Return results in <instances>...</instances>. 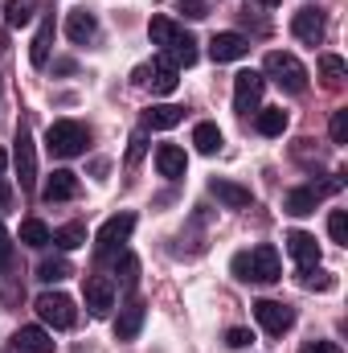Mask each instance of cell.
<instances>
[{
	"label": "cell",
	"instance_id": "obj_33",
	"mask_svg": "<svg viewBox=\"0 0 348 353\" xmlns=\"http://www.w3.org/2000/svg\"><path fill=\"white\" fill-rule=\"evenodd\" d=\"M345 58H336V54H324V58H320V74H328V83H340V79H345Z\"/></svg>",
	"mask_w": 348,
	"mask_h": 353
},
{
	"label": "cell",
	"instance_id": "obj_18",
	"mask_svg": "<svg viewBox=\"0 0 348 353\" xmlns=\"http://www.w3.org/2000/svg\"><path fill=\"white\" fill-rule=\"evenodd\" d=\"M12 345L21 353H54V337L45 333V329H37V325H29V329H17V337H12Z\"/></svg>",
	"mask_w": 348,
	"mask_h": 353
},
{
	"label": "cell",
	"instance_id": "obj_28",
	"mask_svg": "<svg viewBox=\"0 0 348 353\" xmlns=\"http://www.w3.org/2000/svg\"><path fill=\"white\" fill-rule=\"evenodd\" d=\"M50 243H58L62 251H74V247H83L87 243V226H78V222H70V226H62V230H54V239Z\"/></svg>",
	"mask_w": 348,
	"mask_h": 353
},
{
	"label": "cell",
	"instance_id": "obj_7",
	"mask_svg": "<svg viewBox=\"0 0 348 353\" xmlns=\"http://www.w3.org/2000/svg\"><path fill=\"white\" fill-rule=\"evenodd\" d=\"M262 90H266V79H262L259 70L234 74V107H238L242 115H250V111L262 103Z\"/></svg>",
	"mask_w": 348,
	"mask_h": 353
},
{
	"label": "cell",
	"instance_id": "obj_29",
	"mask_svg": "<svg viewBox=\"0 0 348 353\" xmlns=\"http://www.w3.org/2000/svg\"><path fill=\"white\" fill-rule=\"evenodd\" d=\"M115 275H119V283H123V288H135V283H140V259H135L131 251H119Z\"/></svg>",
	"mask_w": 348,
	"mask_h": 353
},
{
	"label": "cell",
	"instance_id": "obj_31",
	"mask_svg": "<svg viewBox=\"0 0 348 353\" xmlns=\"http://www.w3.org/2000/svg\"><path fill=\"white\" fill-rule=\"evenodd\" d=\"M66 275H70V263L66 259H45V263L37 267V279L41 283H62Z\"/></svg>",
	"mask_w": 348,
	"mask_h": 353
},
{
	"label": "cell",
	"instance_id": "obj_9",
	"mask_svg": "<svg viewBox=\"0 0 348 353\" xmlns=\"http://www.w3.org/2000/svg\"><path fill=\"white\" fill-rule=\"evenodd\" d=\"M250 54V41L242 37V33H213V41H209V58L221 66V62H238V58H246Z\"/></svg>",
	"mask_w": 348,
	"mask_h": 353
},
{
	"label": "cell",
	"instance_id": "obj_30",
	"mask_svg": "<svg viewBox=\"0 0 348 353\" xmlns=\"http://www.w3.org/2000/svg\"><path fill=\"white\" fill-rule=\"evenodd\" d=\"M148 83H152V90H156V94H173L176 83H180V79H176V66H168V62L160 58V66H156V74H152Z\"/></svg>",
	"mask_w": 348,
	"mask_h": 353
},
{
	"label": "cell",
	"instance_id": "obj_16",
	"mask_svg": "<svg viewBox=\"0 0 348 353\" xmlns=\"http://www.w3.org/2000/svg\"><path fill=\"white\" fill-rule=\"evenodd\" d=\"M156 169H160V176H168V181H180L184 169H188L184 148H176V144H160V148H156Z\"/></svg>",
	"mask_w": 348,
	"mask_h": 353
},
{
	"label": "cell",
	"instance_id": "obj_19",
	"mask_svg": "<svg viewBox=\"0 0 348 353\" xmlns=\"http://www.w3.org/2000/svg\"><path fill=\"white\" fill-rule=\"evenodd\" d=\"M94 29H98V21H94V12H90V8H74V12L66 17V37H70V41H78V46L94 37Z\"/></svg>",
	"mask_w": 348,
	"mask_h": 353
},
{
	"label": "cell",
	"instance_id": "obj_13",
	"mask_svg": "<svg viewBox=\"0 0 348 353\" xmlns=\"http://www.w3.org/2000/svg\"><path fill=\"white\" fill-rule=\"evenodd\" d=\"M209 193H213L221 205H230V210H246V205L254 201L246 185H238V181H226V176H213V181H209Z\"/></svg>",
	"mask_w": 348,
	"mask_h": 353
},
{
	"label": "cell",
	"instance_id": "obj_42",
	"mask_svg": "<svg viewBox=\"0 0 348 353\" xmlns=\"http://www.w3.org/2000/svg\"><path fill=\"white\" fill-rule=\"evenodd\" d=\"M4 169H8V152L0 148V173H4Z\"/></svg>",
	"mask_w": 348,
	"mask_h": 353
},
{
	"label": "cell",
	"instance_id": "obj_24",
	"mask_svg": "<svg viewBox=\"0 0 348 353\" xmlns=\"http://www.w3.org/2000/svg\"><path fill=\"white\" fill-rule=\"evenodd\" d=\"M33 17H37V0H8V4H4V21H8V29H25Z\"/></svg>",
	"mask_w": 348,
	"mask_h": 353
},
{
	"label": "cell",
	"instance_id": "obj_3",
	"mask_svg": "<svg viewBox=\"0 0 348 353\" xmlns=\"http://www.w3.org/2000/svg\"><path fill=\"white\" fill-rule=\"evenodd\" d=\"M45 144H50L54 157H83L90 144V132L83 123H74V119H58V123H50Z\"/></svg>",
	"mask_w": 348,
	"mask_h": 353
},
{
	"label": "cell",
	"instance_id": "obj_8",
	"mask_svg": "<svg viewBox=\"0 0 348 353\" xmlns=\"http://www.w3.org/2000/svg\"><path fill=\"white\" fill-rule=\"evenodd\" d=\"M254 316H259V325L270 337H283V333L295 325V308H287V304H279V300H259V304H254Z\"/></svg>",
	"mask_w": 348,
	"mask_h": 353
},
{
	"label": "cell",
	"instance_id": "obj_21",
	"mask_svg": "<svg viewBox=\"0 0 348 353\" xmlns=\"http://www.w3.org/2000/svg\"><path fill=\"white\" fill-rule=\"evenodd\" d=\"M50 41H54V17H41L37 37H33V46H29V62H33L37 70L50 62Z\"/></svg>",
	"mask_w": 348,
	"mask_h": 353
},
{
	"label": "cell",
	"instance_id": "obj_14",
	"mask_svg": "<svg viewBox=\"0 0 348 353\" xmlns=\"http://www.w3.org/2000/svg\"><path fill=\"white\" fill-rule=\"evenodd\" d=\"M320 193H324V189H316V185L291 189V193H287V201H283V210H287L291 218H307V214H316V205H320Z\"/></svg>",
	"mask_w": 348,
	"mask_h": 353
},
{
	"label": "cell",
	"instance_id": "obj_38",
	"mask_svg": "<svg viewBox=\"0 0 348 353\" xmlns=\"http://www.w3.org/2000/svg\"><path fill=\"white\" fill-rule=\"evenodd\" d=\"M8 259H12V239H8V230L0 226V275L8 271Z\"/></svg>",
	"mask_w": 348,
	"mask_h": 353
},
{
	"label": "cell",
	"instance_id": "obj_5",
	"mask_svg": "<svg viewBox=\"0 0 348 353\" xmlns=\"http://www.w3.org/2000/svg\"><path fill=\"white\" fill-rule=\"evenodd\" d=\"M131 230H135V214H115V218H107L102 226H98V255H119L123 251V243L131 239Z\"/></svg>",
	"mask_w": 348,
	"mask_h": 353
},
{
	"label": "cell",
	"instance_id": "obj_26",
	"mask_svg": "<svg viewBox=\"0 0 348 353\" xmlns=\"http://www.w3.org/2000/svg\"><path fill=\"white\" fill-rule=\"evenodd\" d=\"M259 132L262 136H283V132H287V111H283V107L259 111Z\"/></svg>",
	"mask_w": 348,
	"mask_h": 353
},
{
	"label": "cell",
	"instance_id": "obj_22",
	"mask_svg": "<svg viewBox=\"0 0 348 353\" xmlns=\"http://www.w3.org/2000/svg\"><path fill=\"white\" fill-rule=\"evenodd\" d=\"M164 62H168V66H176V70H180V66H193V62H197V41H193L188 33H180L173 46L164 50Z\"/></svg>",
	"mask_w": 348,
	"mask_h": 353
},
{
	"label": "cell",
	"instance_id": "obj_6",
	"mask_svg": "<svg viewBox=\"0 0 348 353\" xmlns=\"http://www.w3.org/2000/svg\"><path fill=\"white\" fill-rule=\"evenodd\" d=\"M12 165H17V176H21V189H33V181H37V148H33V136H29V128H25V123L17 128Z\"/></svg>",
	"mask_w": 348,
	"mask_h": 353
},
{
	"label": "cell",
	"instance_id": "obj_41",
	"mask_svg": "<svg viewBox=\"0 0 348 353\" xmlns=\"http://www.w3.org/2000/svg\"><path fill=\"white\" fill-rule=\"evenodd\" d=\"M8 201H12V189H8V185H4V181H0V210H4V205H8Z\"/></svg>",
	"mask_w": 348,
	"mask_h": 353
},
{
	"label": "cell",
	"instance_id": "obj_36",
	"mask_svg": "<svg viewBox=\"0 0 348 353\" xmlns=\"http://www.w3.org/2000/svg\"><path fill=\"white\" fill-rule=\"evenodd\" d=\"M332 144H348V111H332Z\"/></svg>",
	"mask_w": 348,
	"mask_h": 353
},
{
	"label": "cell",
	"instance_id": "obj_10",
	"mask_svg": "<svg viewBox=\"0 0 348 353\" xmlns=\"http://www.w3.org/2000/svg\"><path fill=\"white\" fill-rule=\"evenodd\" d=\"M291 33L299 37V41H312V46H320L324 41V12L320 8H299L295 17H291Z\"/></svg>",
	"mask_w": 348,
	"mask_h": 353
},
{
	"label": "cell",
	"instance_id": "obj_23",
	"mask_svg": "<svg viewBox=\"0 0 348 353\" xmlns=\"http://www.w3.org/2000/svg\"><path fill=\"white\" fill-rule=\"evenodd\" d=\"M193 144H197L201 157L221 152V128H217V123H197V128H193Z\"/></svg>",
	"mask_w": 348,
	"mask_h": 353
},
{
	"label": "cell",
	"instance_id": "obj_17",
	"mask_svg": "<svg viewBox=\"0 0 348 353\" xmlns=\"http://www.w3.org/2000/svg\"><path fill=\"white\" fill-rule=\"evenodd\" d=\"M74 193H78V176L70 173V169H58V173L45 181V189H41L45 201H70Z\"/></svg>",
	"mask_w": 348,
	"mask_h": 353
},
{
	"label": "cell",
	"instance_id": "obj_25",
	"mask_svg": "<svg viewBox=\"0 0 348 353\" xmlns=\"http://www.w3.org/2000/svg\"><path fill=\"white\" fill-rule=\"evenodd\" d=\"M180 33H184V29H180V25H173L168 17H152V25H148V37H152V46H164V50L173 46Z\"/></svg>",
	"mask_w": 348,
	"mask_h": 353
},
{
	"label": "cell",
	"instance_id": "obj_1",
	"mask_svg": "<svg viewBox=\"0 0 348 353\" xmlns=\"http://www.w3.org/2000/svg\"><path fill=\"white\" fill-rule=\"evenodd\" d=\"M234 275H238L242 283H274V279H283L279 251H274L270 243H262V247H254V251L234 255Z\"/></svg>",
	"mask_w": 348,
	"mask_h": 353
},
{
	"label": "cell",
	"instance_id": "obj_27",
	"mask_svg": "<svg viewBox=\"0 0 348 353\" xmlns=\"http://www.w3.org/2000/svg\"><path fill=\"white\" fill-rule=\"evenodd\" d=\"M54 234H50V226L45 222H37V218H29V222H21V243L25 247H45Z\"/></svg>",
	"mask_w": 348,
	"mask_h": 353
},
{
	"label": "cell",
	"instance_id": "obj_40",
	"mask_svg": "<svg viewBox=\"0 0 348 353\" xmlns=\"http://www.w3.org/2000/svg\"><path fill=\"white\" fill-rule=\"evenodd\" d=\"M303 353H345V350H340L336 341H312V345H307Z\"/></svg>",
	"mask_w": 348,
	"mask_h": 353
},
{
	"label": "cell",
	"instance_id": "obj_15",
	"mask_svg": "<svg viewBox=\"0 0 348 353\" xmlns=\"http://www.w3.org/2000/svg\"><path fill=\"white\" fill-rule=\"evenodd\" d=\"M144 316H148V308H144L140 300H131V304L119 312V321H115V337H119V341H135L140 329H144Z\"/></svg>",
	"mask_w": 348,
	"mask_h": 353
},
{
	"label": "cell",
	"instance_id": "obj_4",
	"mask_svg": "<svg viewBox=\"0 0 348 353\" xmlns=\"http://www.w3.org/2000/svg\"><path fill=\"white\" fill-rule=\"evenodd\" d=\"M33 308H37V316H41L45 325H54V329H74V321H78V308H74V300H70L66 292H41Z\"/></svg>",
	"mask_w": 348,
	"mask_h": 353
},
{
	"label": "cell",
	"instance_id": "obj_20",
	"mask_svg": "<svg viewBox=\"0 0 348 353\" xmlns=\"http://www.w3.org/2000/svg\"><path fill=\"white\" fill-rule=\"evenodd\" d=\"M184 119V107H173V103H164V107H148L144 111V128H152V132H168Z\"/></svg>",
	"mask_w": 348,
	"mask_h": 353
},
{
	"label": "cell",
	"instance_id": "obj_37",
	"mask_svg": "<svg viewBox=\"0 0 348 353\" xmlns=\"http://www.w3.org/2000/svg\"><path fill=\"white\" fill-rule=\"evenodd\" d=\"M250 341H254L250 329H230V333H226V345H230V350H246Z\"/></svg>",
	"mask_w": 348,
	"mask_h": 353
},
{
	"label": "cell",
	"instance_id": "obj_35",
	"mask_svg": "<svg viewBox=\"0 0 348 353\" xmlns=\"http://www.w3.org/2000/svg\"><path fill=\"white\" fill-rule=\"evenodd\" d=\"M176 8H180L184 17H193V21L209 17V0H176Z\"/></svg>",
	"mask_w": 348,
	"mask_h": 353
},
{
	"label": "cell",
	"instance_id": "obj_34",
	"mask_svg": "<svg viewBox=\"0 0 348 353\" xmlns=\"http://www.w3.org/2000/svg\"><path fill=\"white\" fill-rule=\"evenodd\" d=\"M303 288H316V292H328V288H336V279H332L328 271H316V267H307V275H303Z\"/></svg>",
	"mask_w": 348,
	"mask_h": 353
},
{
	"label": "cell",
	"instance_id": "obj_39",
	"mask_svg": "<svg viewBox=\"0 0 348 353\" xmlns=\"http://www.w3.org/2000/svg\"><path fill=\"white\" fill-rule=\"evenodd\" d=\"M144 152H148V140H144V136H131V148H127V165L144 161Z\"/></svg>",
	"mask_w": 348,
	"mask_h": 353
},
{
	"label": "cell",
	"instance_id": "obj_43",
	"mask_svg": "<svg viewBox=\"0 0 348 353\" xmlns=\"http://www.w3.org/2000/svg\"><path fill=\"white\" fill-rule=\"evenodd\" d=\"M262 4H279V0H262Z\"/></svg>",
	"mask_w": 348,
	"mask_h": 353
},
{
	"label": "cell",
	"instance_id": "obj_2",
	"mask_svg": "<svg viewBox=\"0 0 348 353\" xmlns=\"http://www.w3.org/2000/svg\"><path fill=\"white\" fill-rule=\"evenodd\" d=\"M262 79H274L279 87L291 90V94H303V90H307V70H303V62H299L295 54H283V50H270V54H266Z\"/></svg>",
	"mask_w": 348,
	"mask_h": 353
},
{
	"label": "cell",
	"instance_id": "obj_11",
	"mask_svg": "<svg viewBox=\"0 0 348 353\" xmlns=\"http://www.w3.org/2000/svg\"><path fill=\"white\" fill-rule=\"evenodd\" d=\"M287 251H291V259L303 267H320V243H316V234H307V230H291L287 234Z\"/></svg>",
	"mask_w": 348,
	"mask_h": 353
},
{
	"label": "cell",
	"instance_id": "obj_32",
	"mask_svg": "<svg viewBox=\"0 0 348 353\" xmlns=\"http://www.w3.org/2000/svg\"><path fill=\"white\" fill-rule=\"evenodd\" d=\"M328 234H332V243L348 247V214L345 210H332V214H328Z\"/></svg>",
	"mask_w": 348,
	"mask_h": 353
},
{
	"label": "cell",
	"instance_id": "obj_12",
	"mask_svg": "<svg viewBox=\"0 0 348 353\" xmlns=\"http://www.w3.org/2000/svg\"><path fill=\"white\" fill-rule=\"evenodd\" d=\"M87 308L94 316H107L115 308V283L107 275H90L87 279Z\"/></svg>",
	"mask_w": 348,
	"mask_h": 353
}]
</instances>
